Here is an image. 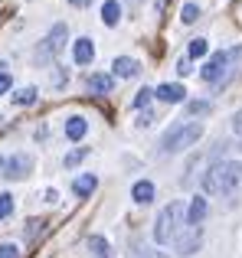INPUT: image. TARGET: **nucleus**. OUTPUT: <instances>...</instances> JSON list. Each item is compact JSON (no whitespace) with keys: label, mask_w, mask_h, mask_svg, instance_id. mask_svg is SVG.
Wrapping results in <instances>:
<instances>
[{"label":"nucleus","mask_w":242,"mask_h":258,"mask_svg":"<svg viewBox=\"0 0 242 258\" xmlns=\"http://www.w3.org/2000/svg\"><path fill=\"white\" fill-rule=\"evenodd\" d=\"M242 180V167L236 160H216L203 176V189L206 193H232Z\"/></svg>","instance_id":"nucleus-1"},{"label":"nucleus","mask_w":242,"mask_h":258,"mask_svg":"<svg viewBox=\"0 0 242 258\" xmlns=\"http://www.w3.org/2000/svg\"><path fill=\"white\" fill-rule=\"evenodd\" d=\"M200 138H203V124H200V121H187V124H177V127H170V131L164 134V141H160V151H164V154L187 151V147L197 144Z\"/></svg>","instance_id":"nucleus-2"},{"label":"nucleus","mask_w":242,"mask_h":258,"mask_svg":"<svg viewBox=\"0 0 242 258\" xmlns=\"http://www.w3.org/2000/svg\"><path fill=\"white\" fill-rule=\"evenodd\" d=\"M180 222H184V203H180V200L167 203V206L157 213V222H154V242H157V245L170 242L173 232L180 229Z\"/></svg>","instance_id":"nucleus-3"},{"label":"nucleus","mask_w":242,"mask_h":258,"mask_svg":"<svg viewBox=\"0 0 242 258\" xmlns=\"http://www.w3.org/2000/svg\"><path fill=\"white\" fill-rule=\"evenodd\" d=\"M170 245H173V252H177L180 258L197 255L200 245H203V226H187V222H180V229L173 232Z\"/></svg>","instance_id":"nucleus-4"},{"label":"nucleus","mask_w":242,"mask_h":258,"mask_svg":"<svg viewBox=\"0 0 242 258\" xmlns=\"http://www.w3.org/2000/svg\"><path fill=\"white\" fill-rule=\"evenodd\" d=\"M226 62H229V52H213V56L206 59V66L200 69L203 82H223V76H226Z\"/></svg>","instance_id":"nucleus-5"},{"label":"nucleus","mask_w":242,"mask_h":258,"mask_svg":"<svg viewBox=\"0 0 242 258\" xmlns=\"http://www.w3.org/2000/svg\"><path fill=\"white\" fill-rule=\"evenodd\" d=\"M30 170H33V157H30V154H13V157L4 164V176H7V180H23Z\"/></svg>","instance_id":"nucleus-6"},{"label":"nucleus","mask_w":242,"mask_h":258,"mask_svg":"<svg viewBox=\"0 0 242 258\" xmlns=\"http://www.w3.org/2000/svg\"><path fill=\"white\" fill-rule=\"evenodd\" d=\"M63 46H66V23H56V26H52V33L43 39V49H39V56H43V59H46V56H56Z\"/></svg>","instance_id":"nucleus-7"},{"label":"nucleus","mask_w":242,"mask_h":258,"mask_svg":"<svg viewBox=\"0 0 242 258\" xmlns=\"http://www.w3.org/2000/svg\"><path fill=\"white\" fill-rule=\"evenodd\" d=\"M206 213H210V203L203 200V196H193L190 200V206H187V226H203V219H206Z\"/></svg>","instance_id":"nucleus-8"},{"label":"nucleus","mask_w":242,"mask_h":258,"mask_svg":"<svg viewBox=\"0 0 242 258\" xmlns=\"http://www.w3.org/2000/svg\"><path fill=\"white\" fill-rule=\"evenodd\" d=\"M157 95L160 101H170V105H177V101H184L187 98V88L184 85H177V82H164V85H157Z\"/></svg>","instance_id":"nucleus-9"},{"label":"nucleus","mask_w":242,"mask_h":258,"mask_svg":"<svg viewBox=\"0 0 242 258\" xmlns=\"http://www.w3.org/2000/svg\"><path fill=\"white\" fill-rule=\"evenodd\" d=\"M95 186H98V176L95 173H82L76 183H72V193H76L79 200H89V196L95 193Z\"/></svg>","instance_id":"nucleus-10"},{"label":"nucleus","mask_w":242,"mask_h":258,"mask_svg":"<svg viewBox=\"0 0 242 258\" xmlns=\"http://www.w3.org/2000/svg\"><path fill=\"white\" fill-rule=\"evenodd\" d=\"M72 59H76L79 66H89L92 59H95V46H92V39H79V43L72 46Z\"/></svg>","instance_id":"nucleus-11"},{"label":"nucleus","mask_w":242,"mask_h":258,"mask_svg":"<svg viewBox=\"0 0 242 258\" xmlns=\"http://www.w3.org/2000/svg\"><path fill=\"white\" fill-rule=\"evenodd\" d=\"M131 200L141 203V206H147V203L154 200V183L151 180H138V183H134V189H131Z\"/></svg>","instance_id":"nucleus-12"},{"label":"nucleus","mask_w":242,"mask_h":258,"mask_svg":"<svg viewBox=\"0 0 242 258\" xmlns=\"http://www.w3.org/2000/svg\"><path fill=\"white\" fill-rule=\"evenodd\" d=\"M138 72H141V66L134 62V59H128V56L115 59V76L118 79H131V76H138Z\"/></svg>","instance_id":"nucleus-13"},{"label":"nucleus","mask_w":242,"mask_h":258,"mask_svg":"<svg viewBox=\"0 0 242 258\" xmlns=\"http://www.w3.org/2000/svg\"><path fill=\"white\" fill-rule=\"evenodd\" d=\"M111 85H115V79L105 76V72H95V76H89V88H92L95 95H108Z\"/></svg>","instance_id":"nucleus-14"},{"label":"nucleus","mask_w":242,"mask_h":258,"mask_svg":"<svg viewBox=\"0 0 242 258\" xmlns=\"http://www.w3.org/2000/svg\"><path fill=\"white\" fill-rule=\"evenodd\" d=\"M85 131H89V124H85V118H79V114L66 121V134H69L72 141H82V138H85Z\"/></svg>","instance_id":"nucleus-15"},{"label":"nucleus","mask_w":242,"mask_h":258,"mask_svg":"<svg viewBox=\"0 0 242 258\" xmlns=\"http://www.w3.org/2000/svg\"><path fill=\"white\" fill-rule=\"evenodd\" d=\"M85 245H89L92 255H98V258H108V252H111L108 239H102V235H89V239H85Z\"/></svg>","instance_id":"nucleus-16"},{"label":"nucleus","mask_w":242,"mask_h":258,"mask_svg":"<svg viewBox=\"0 0 242 258\" xmlns=\"http://www.w3.org/2000/svg\"><path fill=\"white\" fill-rule=\"evenodd\" d=\"M118 17H121V7L115 4V0H105V7H102V20H105V26H115V23H118Z\"/></svg>","instance_id":"nucleus-17"},{"label":"nucleus","mask_w":242,"mask_h":258,"mask_svg":"<svg viewBox=\"0 0 242 258\" xmlns=\"http://www.w3.org/2000/svg\"><path fill=\"white\" fill-rule=\"evenodd\" d=\"M210 52V43L206 39H190V49H187V59H203Z\"/></svg>","instance_id":"nucleus-18"},{"label":"nucleus","mask_w":242,"mask_h":258,"mask_svg":"<svg viewBox=\"0 0 242 258\" xmlns=\"http://www.w3.org/2000/svg\"><path fill=\"white\" fill-rule=\"evenodd\" d=\"M13 101H17V105H33V101H36V88H33V85L20 88V92L13 95Z\"/></svg>","instance_id":"nucleus-19"},{"label":"nucleus","mask_w":242,"mask_h":258,"mask_svg":"<svg viewBox=\"0 0 242 258\" xmlns=\"http://www.w3.org/2000/svg\"><path fill=\"white\" fill-rule=\"evenodd\" d=\"M180 20H184V23H197V20H200V7H197V4H184Z\"/></svg>","instance_id":"nucleus-20"},{"label":"nucleus","mask_w":242,"mask_h":258,"mask_svg":"<svg viewBox=\"0 0 242 258\" xmlns=\"http://www.w3.org/2000/svg\"><path fill=\"white\" fill-rule=\"evenodd\" d=\"M151 98H154V88H141V92L134 95V101H131V105H134V108H144Z\"/></svg>","instance_id":"nucleus-21"},{"label":"nucleus","mask_w":242,"mask_h":258,"mask_svg":"<svg viewBox=\"0 0 242 258\" xmlns=\"http://www.w3.org/2000/svg\"><path fill=\"white\" fill-rule=\"evenodd\" d=\"M10 213H13V196L10 193H0V219H7Z\"/></svg>","instance_id":"nucleus-22"},{"label":"nucleus","mask_w":242,"mask_h":258,"mask_svg":"<svg viewBox=\"0 0 242 258\" xmlns=\"http://www.w3.org/2000/svg\"><path fill=\"white\" fill-rule=\"evenodd\" d=\"M26 226H30V229H26V239H36V235L46 229V219H30Z\"/></svg>","instance_id":"nucleus-23"},{"label":"nucleus","mask_w":242,"mask_h":258,"mask_svg":"<svg viewBox=\"0 0 242 258\" xmlns=\"http://www.w3.org/2000/svg\"><path fill=\"white\" fill-rule=\"evenodd\" d=\"M187 108H190V114H206L210 111V101H190Z\"/></svg>","instance_id":"nucleus-24"},{"label":"nucleus","mask_w":242,"mask_h":258,"mask_svg":"<svg viewBox=\"0 0 242 258\" xmlns=\"http://www.w3.org/2000/svg\"><path fill=\"white\" fill-rule=\"evenodd\" d=\"M0 258H20L17 245H0Z\"/></svg>","instance_id":"nucleus-25"},{"label":"nucleus","mask_w":242,"mask_h":258,"mask_svg":"<svg viewBox=\"0 0 242 258\" xmlns=\"http://www.w3.org/2000/svg\"><path fill=\"white\" fill-rule=\"evenodd\" d=\"M177 72H180V76H190V59H187V56L177 59Z\"/></svg>","instance_id":"nucleus-26"},{"label":"nucleus","mask_w":242,"mask_h":258,"mask_svg":"<svg viewBox=\"0 0 242 258\" xmlns=\"http://www.w3.org/2000/svg\"><path fill=\"white\" fill-rule=\"evenodd\" d=\"M138 258H167L164 252H154V248H138Z\"/></svg>","instance_id":"nucleus-27"},{"label":"nucleus","mask_w":242,"mask_h":258,"mask_svg":"<svg viewBox=\"0 0 242 258\" xmlns=\"http://www.w3.org/2000/svg\"><path fill=\"white\" fill-rule=\"evenodd\" d=\"M82 157H85V151H72L69 157H66V167H76V164H79Z\"/></svg>","instance_id":"nucleus-28"},{"label":"nucleus","mask_w":242,"mask_h":258,"mask_svg":"<svg viewBox=\"0 0 242 258\" xmlns=\"http://www.w3.org/2000/svg\"><path fill=\"white\" fill-rule=\"evenodd\" d=\"M232 131H236V134H242V111H236V114H232Z\"/></svg>","instance_id":"nucleus-29"},{"label":"nucleus","mask_w":242,"mask_h":258,"mask_svg":"<svg viewBox=\"0 0 242 258\" xmlns=\"http://www.w3.org/2000/svg\"><path fill=\"white\" fill-rule=\"evenodd\" d=\"M7 88H10V76H7V72H0V95H4Z\"/></svg>","instance_id":"nucleus-30"},{"label":"nucleus","mask_w":242,"mask_h":258,"mask_svg":"<svg viewBox=\"0 0 242 258\" xmlns=\"http://www.w3.org/2000/svg\"><path fill=\"white\" fill-rule=\"evenodd\" d=\"M56 69H59V66H56ZM52 82H56V85H66V72H63V69H59V72H56V76H52Z\"/></svg>","instance_id":"nucleus-31"},{"label":"nucleus","mask_w":242,"mask_h":258,"mask_svg":"<svg viewBox=\"0 0 242 258\" xmlns=\"http://www.w3.org/2000/svg\"><path fill=\"white\" fill-rule=\"evenodd\" d=\"M69 4H72V7H89L92 0H69Z\"/></svg>","instance_id":"nucleus-32"},{"label":"nucleus","mask_w":242,"mask_h":258,"mask_svg":"<svg viewBox=\"0 0 242 258\" xmlns=\"http://www.w3.org/2000/svg\"><path fill=\"white\" fill-rule=\"evenodd\" d=\"M4 164H7V160H4V157H0V173H4Z\"/></svg>","instance_id":"nucleus-33"}]
</instances>
